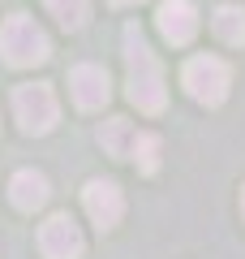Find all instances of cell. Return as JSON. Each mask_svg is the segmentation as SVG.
<instances>
[{
  "label": "cell",
  "mask_w": 245,
  "mask_h": 259,
  "mask_svg": "<svg viewBox=\"0 0 245 259\" xmlns=\"http://www.w3.org/2000/svg\"><path fill=\"white\" fill-rule=\"evenodd\" d=\"M125 69H129V100L138 104V112H159L163 100H168L163 65L155 61V52L146 48L142 30L134 22L125 26Z\"/></svg>",
  "instance_id": "1"
},
{
  "label": "cell",
  "mask_w": 245,
  "mask_h": 259,
  "mask_svg": "<svg viewBox=\"0 0 245 259\" xmlns=\"http://www.w3.org/2000/svg\"><path fill=\"white\" fill-rule=\"evenodd\" d=\"M0 56H5L13 69H30V65H43L47 56H52V39L43 35V26H39L35 18L13 13V18H5V26H0Z\"/></svg>",
  "instance_id": "2"
},
{
  "label": "cell",
  "mask_w": 245,
  "mask_h": 259,
  "mask_svg": "<svg viewBox=\"0 0 245 259\" xmlns=\"http://www.w3.org/2000/svg\"><path fill=\"white\" fill-rule=\"evenodd\" d=\"M13 117H18L22 134H47L60 121V104L47 82H22L13 87Z\"/></svg>",
  "instance_id": "3"
},
{
  "label": "cell",
  "mask_w": 245,
  "mask_h": 259,
  "mask_svg": "<svg viewBox=\"0 0 245 259\" xmlns=\"http://www.w3.org/2000/svg\"><path fill=\"white\" fill-rule=\"evenodd\" d=\"M181 82H185V91H190L198 104L215 108V104H224V100H228L232 69H228V61H219V56H194V61H185Z\"/></svg>",
  "instance_id": "4"
},
{
  "label": "cell",
  "mask_w": 245,
  "mask_h": 259,
  "mask_svg": "<svg viewBox=\"0 0 245 259\" xmlns=\"http://www.w3.org/2000/svg\"><path fill=\"white\" fill-rule=\"evenodd\" d=\"M39 250H43V259H82L86 238H82L73 216H52L39 229Z\"/></svg>",
  "instance_id": "5"
},
{
  "label": "cell",
  "mask_w": 245,
  "mask_h": 259,
  "mask_svg": "<svg viewBox=\"0 0 245 259\" xmlns=\"http://www.w3.org/2000/svg\"><path fill=\"white\" fill-rule=\"evenodd\" d=\"M82 207H86V216H91L99 229H116L120 216H125V194H120L116 182H86V190H82Z\"/></svg>",
  "instance_id": "6"
},
{
  "label": "cell",
  "mask_w": 245,
  "mask_h": 259,
  "mask_svg": "<svg viewBox=\"0 0 245 259\" xmlns=\"http://www.w3.org/2000/svg\"><path fill=\"white\" fill-rule=\"evenodd\" d=\"M69 91H73V104L82 112H99L112 100L108 69H99V65H73L69 69Z\"/></svg>",
  "instance_id": "7"
},
{
  "label": "cell",
  "mask_w": 245,
  "mask_h": 259,
  "mask_svg": "<svg viewBox=\"0 0 245 259\" xmlns=\"http://www.w3.org/2000/svg\"><path fill=\"white\" fill-rule=\"evenodd\" d=\"M155 26H159V35L172 48H185L198 35V9H194V0H163L159 13H155Z\"/></svg>",
  "instance_id": "8"
},
{
  "label": "cell",
  "mask_w": 245,
  "mask_h": 259,
  "mask_svg": "<svg viewBox=\"0 0 245 259\" xmlns=\"http://www.w3.org/2000/svg\"><path fill=\"white\" fill-rule=\"evenodd\" d=\"M47 177L43 173H35V168H22V173H13V182H9V199H13V207L18 212H39V207L47 203Z\"/></svg>",
  "instance_id": "9"
},
{
  "label": "cell",
  "mask_w": 245,
  "mask_h": 259,
  "mask_svg": "<svg viewBox=\"0 0 245 259\" xmlns=\"http://www.w3.org/2000/svg\"><path fill=\"white\" fill-rule=\"evenodd\" d=\"M211 26H215V35L224 39V44H232V48L245 44V9H236V5H219L215 18H211Z\"/></svg>",
  "instance_id": "10"
},
{
  "label": "cell",
  "mask_w": 245,
  "mask_h": 259,
  "mask_svg": "<svg viewBox=\"0 0 245 259\" xmlns=\"http://www.w3.org/2000/svg\"><path fill=\"white\" fill-rule=\"evenodd\" d=\"M159 151H163V143L155 139V134L134 130V139H129V156L138 160V168H142V173H155V168H159Z\"/></svg>",
  "instance_id": "11"
},
{
  "label": "cell",
  "mask_w": 245,
  "mask_h": 259,
  "mask_svg": "<svg viewBox=\"0 0 245 259\" xmlns=\"http://www.w3.org/2000/svg\"><path fill=\"white\" fill-rule=\"evenodd\" d=\"M43 5L65 30H82L86 26V13H91V0H43Z\"/></svg>",
  "instance_id": "12"
},
{
  "label": "cell",
  "mask_w": 245,
  "mask_h": 259,
  "mask_svg": "<svg viewBox=\"0 0 245 259\" xmlns=\"http://www.w3.org/2000/svg\"><path fill=\"white\" fill-rule=\"evenodd\" d=\"M129 139H134V125H129V121H120V117H116V121H108V125L99 130V143H103V147H108L116 160H125V156H129Z\"/></svg>",
  "instance_id": "13"
},
{
  "label": "cell",
  "mask_w": 245,
  "mask_h": 259,
  "mask_svg": "<svg viewBox=\"0 0 245 259\" xmlns=\"http://www.w3.org/2000/svg\"><path fill=\"white\" fill-rule=\"evenodd\" d=\"M112 5H138V0H112Z\"/></svg>",
  "instance_id": "14"
},
{
  "label": "cell",
  "mask_w": 245,
  "mask_h": 259,
  "mask_svg": "<svg viewBox=\"0 0 245 259\" xmlns=\"http://www.w3.org/2000/svg\"><path fill=\"white\" fill-rule=\"evenodd\" d=\"M241 212H245V194H241Z\"/></svg>",
  "instance_id": "15"
}]
</instances>
